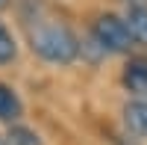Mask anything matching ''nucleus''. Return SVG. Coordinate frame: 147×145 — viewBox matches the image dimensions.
<instances>
[{
	"instance_id": "1a4fd4ad",
	"label": "nucleus",
	"mask_w": 147,
	"mask_h": 145,
	"mask_svg": "<svg viewBox=\"0 0 147 145\" xmlns=\"http://www.w3.org/2000/svg\"><path fill=\"white\" fill-rule=\"evenodd\" d=\"M3 6H6V0H0V9H3Z\"/></svg>"
},
{
	"instance_id": "9d476101",
	"label": "nucleus",
	"mask_w": 147,
	"mask_h": 145,
	"mask_svg": "<svg viewBox=\"0 0 147 145\" xmlns=\"http://www.w3.org/2000/svg\"><path fill=\"white\" fill-rule=\"evenodd\" d=\"M0 145H6V139H3V136H0Z\"/></svg>"
},
{
	"instance_id": "423d86ee",
	"label": "nucleus",
	"mask_w": 147,
	"mask_h": 145,
	"mask_svg": "<svg viewBox=\"0 0 147 145\" xmlns=\"http://www.w3.org/2000/svg\"><path fill=\"white\" fill-rule=\"evenodd\" d=\"M21 116V101L6 83H0V122H15Z\"/></svg>"
},
{
	"instance_id": "f257e3e1",
	"label": "nucleus",
	"mask_w": 147,
	"mask_h": 145,
	"mask_svg": "<svg viewBox=\"0 0 147 145\" xmlns=\"http://www.w3.org/2000/svg\"><path fill=\"white\" fill-rule=\"evenodd\" d=\"M32 51L47 62H71L80 51V42L65 24H44L32 33Z\"/></svg>"
},
{
	"instance_id": "6e6552de",
	"label": "nucleus",
	"mask_w": 147,
	"mask_h": 145,
	"mask_svg": "<svg viewBox=\"0 0 147 145\" xmlns=\"http://www.w3.org/2000/svg\"><path fill=\"white\" fill-rule=\"evenodd\" d=\"M15 59V39H12V33L0 24V65H6Z\"/></svg>"
},
{
	"instance_id": "7ed1b4c3",
	"label": "nucleus",
	"mask_w": 147,
	"mask_h": 145,
	"mask_svg": "<svg viewBox=\"0 0 147 145\" xmlns=\"http://www.w3.org/2000/svg\"><path fill=\"white\" fill-rule=\"evenodd\" d=\"M124 86L132 95H147V59H129L124 68Z\"/></svg>"
},
{
	"instance_id": "f03ea898",
	"label": "nucleus",
	"mask_w": 147,
	"mask_h": 145,
	"mask_svg": "<svg viewBox=\"0 0 147 145\" xmlns=\"http://www.w3.org/2000/svg\"><path fill=\"white\" fill-rule=\"evenodd\" d=\"M94 39H97V44H100L103 51L121 53V51L129 47L132 36L127 30V21H121L118 15H100L94 21Z\"/></svg>"
},
{
	"instance_id": "39448f33",
	"label": "nucleus",
	"mask_w": 147,
	"mask_h": 145,
	"mask_svg": "<svg viewBox=\"0 0 147 145\" xmlns=\"http://www.w3.org/2000/svg\"><path fill=\"white\" fill-rule=\"evenodd\" d=\"M124 122H127V127L132 130V133L147 136V101H132V104H127Z\"/></svg>"
},
{
	"instance_id": "0eeeda50",
	"label": "nucleus",
	"mask_w": 147,
	"mask_h": 145,
	"mask_svg": "<svg viewBox=\"0 0 147 145\" xmlns=\"http://www.w3.org/2000/svg\"><path fill=\"white\" fill-rule=\"evenodd\" d=\"M6 145H41V139L30 127H12L9 136H6Z\"/></svg>"
},
{
	"instance_id": "20e7f679",
	"label": "nucleus",
	"mask_w": 147,
	"mask_h": 145,
	"mask_svg": "<svg viewBox=\"0 0 147 145\" xmlns=\"http://www.w3.org/2000/svg\"><path fill=\"white\" fill-rule=\"evenodd\" d=\"M127 30L136 42L147 44V3H132L127 6Z\"/></svg>"
}]
</instances>
